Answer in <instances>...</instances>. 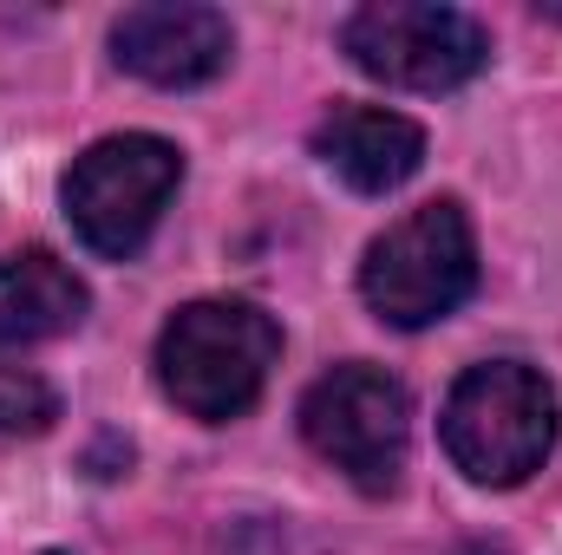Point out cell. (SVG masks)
<instances>
[{
    "label": "cell",
    "mask_w": 562,
    "mask_h": 555,
    "mask_svg": "<svg viewBox=\"0 0 562 555\" xmlns=\"http://www.w3.org/2000/svg\"><path fill=\"white\" fill-rule=\"evenodd\" d=\"M281 360V327L249 301H190L157 333V386L177 412L223 424L243 418Z\"/></svg>",
    "instance_id": "1"
},
{
    "label": "cell",
    "mask_w": 562,
    "mask_h": 555,
    "mask_svg": "<svg viewBox=\"0 0 562 555\" xmlns=\"http://www.w3.org/2000/svg\"><path fill=\"white\" fill-rule=\"evenodd\" d=\"M314 157L360 196H386L425 163V132L386 105H334L314 125Z\"/></svg>",
    "instance_id": "8"
},
{
    "label": "cell",
    "mask_w": 562,
    "mask_h": 555,
    "mask_svg": "<svg viewBox=\"0 0 562 555\" xmlns=\"http://www.w3.org/2000/svg\"><path fill=\"white\" fill-rule=\"evenodd\" d=\"M340 53L400 92H451L464 79L484 72L491 39L471 13L458 7H425V0H373L360 13H347L340 26Z\"/></svg>",
    "instance_id": "6"
},
{
    "label": "cell",
    "mask_w": 562,
    "mask_h": 555,
    "mask_svg": "<svg viewBox=\"0 0 562 555\" xmlns=\"http://www.w3.org/2000/svg\"><path fill=\"white\" fill-rule=\"evenodd\" d=\"M177 183H183V150L170 138H150V132L99 138L66 170V216H72V229L92 256L125 262L157 229Z\"/></svg>",
    "instance_id": "5"
},
{
    "label": "cell",
    "mask_w": 562,
    "mask_h": 555,
    "mask_svg": "<svg viewBox=\"0 0 562 555\" xmlns=\"http://www.w3.org/2000/svg\"><path fill=\"white\" fill-rule=\"evenodd\" d=\"M86 281L53 249H20L0 269V347H40L86 320Z\"/></svg>",
    "instance_id": "9"
},
{
    "label": "cell",
    "mask_w": 562,
    "mask_h": 555,
    "mask_svg": "<svg viewBox=\"0 0 562 555\" xmlns=\"http://www.w3.org/2000/svg\"><path fill=\"white\" fill-rule=\"evenodd\" d=\"M59 418V399L46 380L20 373V366H0V438H33Z\"/></svg>",
    "instance_id": "10"
},
{
    "label": "cell",
    "mask_w": 562,
    "mask_h": 555,
    "mask_svg": "<svg viewBox=\"0 0 562 555\" xmlns=\"http://www.w3.org/2000/svg\"><path fill=\"white\" fill-rule=\"evenodd\" d=\"M477 287V242L451 196L400 216L360 262V294L386 327H431Z\"/></svg>",
    "instance_id": "4"
},
{
    "label": "cell",
    "mask_w": 562,
    "mask_h": 555,
    "mask_svg": "<svg viewBox=\"0 0 562 555\" xmlns=\"http://www.w3.org/2000/svg\"><path fill=\"white\" fill-rule=\"evenodd\" d=\"M301 438L314 444L321 464H334L353 490L386 497L400 490L406 444H413V399L386 366L347 360L321 373L301 399Z\"/></svg>",
    "instance_id": "3"
},
{
    "label": "cell",
    "mask_w": 562,
    "mask_h": 555,
    "mask_svg": "<svg viewBox=\"0 0 562 555\" xmlns=\"http://www.w3.org/2000/svg\"><path fill=\"white\" fill-rule=\"evenodd\" d=\"M236 53V33L216 7H190V0H164V7H132L119 13L112 26V59L144 79V86H164V92H183V86H203L229 66Z\"/></svg>",
    "instance_id": "7"
},
{
    "label": "cell",
    "mask_w": 562,
    "mask_h": 555,
    "mask_svg": "<svg viewBox=\"0 0 562 555\" xmlns=\"http://www.w3.org/2000/svg\"><path fill=\"white\" fill-rule=\"evenodd\" d=\"M451 555H510V550H497V543H458Z\"/></svg>",
    "instance_id": "11"
},
{
    "label": "cell",
    "mask_w": 562,
    "mask_h": 555,
    "mask_svg": "<svg viewBox=\"0 0 562 555\" xmlns=\"http://www.w3.org/2000/svg\"><path fill=\"white\" fill-rule=\"evenodd\" d=\"M438 438L471 484L510 490L557 451V393L524 360H484L451 386Z\"/></svg>",
    "instance_id": "2"
}]
</instances>
